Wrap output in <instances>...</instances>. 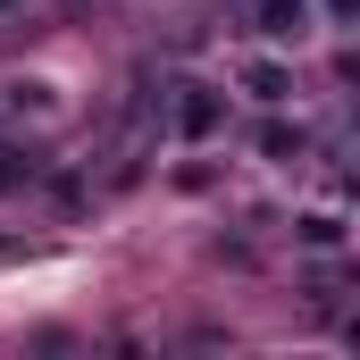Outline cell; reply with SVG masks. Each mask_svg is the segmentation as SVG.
Here are the masks:
<instances>
[{
  "instance_id": "1",
  "label": "cell",
  "mask_w": 360,
  "mask_h": 360,
  "mask_svg": "<svg viewBox=\"0 0 360 360\" xmlns=\"http://www.w3.org/2000/svg\"><path fill=\"white\" fill-rule=\"evenodd\" d=\"M260 34L302 42V34H310V0H260Z\"/></svg>"
},
{
  "instance_id": "2",
  "label": "cell",
  "mask_w": 360,
  "mask_h": 360,
  "mask_svg": "<svg viewBox=\"0 0 360 360\" xmlns=\"http://www.w3.org/2000/svg\"><path fill=\"white\" fill-rule=\"evenodd\" d=\"M176 126H184V134H210V126H218V101H210V92H184V101H176Z\"/></svg>"
},
{
  "instance_id": "3",
  "label": "cell",
  "mask_w": 360,
  "mask_h": 360,
  "mask_svg": "<svg viewBox=\"0 0 360 360\" xmlns=\"http://www.w3.org/2000/svg\"><path fill=\"white\" fill-rule=\"evenodd\" d=\"M302 243H319V252H327V243H344V218H310V226H302Z\"/></svg>"
},
{
  "instance_id": "4",
  "label": "cell",
  "mask_w": 360,
  "mask_h": 360,
  "mask_svg": "<svg viewBox=\"0 0 360 360\" xmlns=\"http://www.w3.org/2000/svg\"><path fill=\"white\" fill-rule=\"evenodd\" d=\"M243 84L260 92V101H285V76H276V68H252V76H243Z\"/></svg>"
},
{
  "instance_id": "5",
  "label": "cell",
  "mask_w": 360,
  "mask_h": 360,
  "mask_svg": "<svg viewBox=\"0 0 360 360\" xmlns=\"http://www.w3.org/2000/svg\"><path fill=\"white\" fill-rule=\"evenodd\" d=\"M8 176H17V168H0V184H8Z\"/></svg>"
},
{
  "instance_id": "6",
  "label": "cell",
  "mask_w": 360,
  "mask_h": 360,
  "mask_svg": "<svg viewBox=\"0 0 360 360\" xmlns=\"http://www.w3.org/2000/svg\"><path fill=\"white\" fill-rule=\"evenodd\" d=\"M0 8H8V0H0Z\"/></svg>"
}]
</instances>
